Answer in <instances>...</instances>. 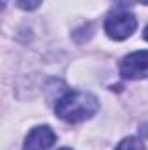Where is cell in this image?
I'll use <instances>...</instances> for the list:
<instances>
[{"label": "cell", "instance_id": "7a4b0ae2", "mask_svg": "<svg viewBox=\"0 0 148 150\" xmlns=\"http://www.w3.org/2000/svg\"><path fill=\"white\" fill-rule=\"evenodd\" d=\"M138 28V19L132 12L117 11L105 19V32L113 40H125Z\"/></svg>", "mask_w": 148, "mask_h": 150}, {"label": "cell", "instance_id": "3957f363", "mask_svg": "<svg viewBox=\"0 0 148 150\" xmlns=\"http://www.w3.org/2000/svg\"><path fill=\"white\" fill-rule=\"evenodd\" d=\"M120 75L127 80L148 77V51H136L120 61Z\"/></svg>", "mask_w": 148, "mask_h": 150}, {"label": "cell", "instance_id": "8fae6325", "mask_svg": "<svg viewBox=\"0 0 148 150\" xmlns=\"http://www.w3.org/2000/svg\"><path fill=\"white\" fill-rule=\"evenodd\" d=\"M61 150H72V149H61Z\"/></svg>", "mask_w": 148, "mask_h": 150}, {"label": "cell", "instance_id": "9c48e42d", "mask_svg": "<svg viewBox=\"0 0 148 150\" xmlns=\"http://www.w3.org/2000/svg\"><path fill=\"white\" fill-rule=\"evenodd\" d=\"M143 37H145V40H148V26L145 28V33H143Z\"/></svg>", "mask_w": 148, "mask_h": 150}, {"label": "cell", "instance_id": "52a82bcc", "mask_svg": "<svg viewBox=\"0 0 148 150\" xmlns=\"http://www.w3.org/2000/svg\"><path fill=\"white\" fill-rule=\"evenodd\" d=\"M117 5H120V7H125V5H131L134 0H113Z\"/></svg>", "mask_w": 148, "mask_h": 150}, {"label": "cell", "instance_id": "5b68a950", "mask_svg": "<svg viewBox=\"0 0 148 150\" xmlns=\"http://www.w3.org/2000/svg\"><path fill=\"white\" fill-rule=\"evenodd\" d=\"M115 150H145V145H143V142H141L140 138L129 136V138L122 140V142L117 145Z\"/></svg>", "mask_w": 148, "mask_h": 150}, {"label": "cell", "instance_id": "6da1fadb", "mask_svg": "<svg viewBox=\"0 0 148 150\" xmlns=\"http://www.w3.org/2000/svg\"><path fill=\"white\" fill-rule=\"evenodd\" d=\"M99 108V101L94 94L84 91H66L54 107L56 115L70 124L91 119Z\"/></svg>", "mask_w": 148, "mask_h": 150}, {"label": "cell", "instance_id": "30bf717a", "mask_svg": "<svg viewBox=\"0 0 148 150\" xmlns=\"http://www.w3.org/2000/svg\"><path fill=\"white\" fill-rule=\"evenodd\" d=\"M141 4H145V5H148V0H140Z\"/></svg>", "mask_w": 148, "mask_h": 150}, {"label": "cell", "instance_id": "ba28073f", "mask_svg": "<svg viewBox=\"0 0 148 150\" xmlns=\"http://www.w3.org/2000/svg\"><path fill=\"white\" fill-rule=\"evenodd\" d=\"M140 131H141V134H143V136H147V138H148V122H145V124L140 127Z\"/></svg>", "mask_w": 148, "mask_h": 150}, {"label": "cell", "instance_id": "277c9868", "mask_svg": "<svg viewBox=\"0 0 148 150\" xmlns=\"http://www.w3.org/2000/svg\"><path fill=\"white\" fill-rule=\"evenodd\" d=\"M54 142L56 133L49 126H37L25 138V150H49Z\"/></svg>", "mask_w": 148, "mask_h": 150}, {"label": "cell", "instance_id": "8992f818", "mask_svg": "<svg viewBox=\"0 0 148 150\" xmlns=\"http://www.w3.org/2000/svg\"><path fill=\"white\" fill-rule=\"evenodd\" d=\"M42 0H18V5L23 9V11H33L40 5Z\"/></svg>", "mask_w": 148, "mask_h": 150}]
</instances>
